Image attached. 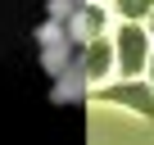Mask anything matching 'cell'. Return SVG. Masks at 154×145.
I'll list each match as a JSON object with an SVG mask.
<instances>
[{"label": "cell", "mask_w": 154, "mask_h": 145, "mask_svg": "<svg viewBox=\"0 0 154 145\" xmlns=\"http://www.w3.org/2000/svg\"><path fill=\"white\" fill-rule=\"evenodd\" d=\"M113 59H118V77H145V63H149V27L122 18L113 27Z\"/></svg>", "instance_id": "cell-2"}, {"label": "cell", "mask_w": 154, "mask_h": 145, "mask_svg": "<svg viewBox=\"0 0 154 145\" xmlns=\"http://www.w3.org/2000/svg\"><path fill=\"white\" fill-rule=\"evenodd\" d=\"M145 23H149V36H154V9H149V18H145Z\"/></svg>", "instance_id": "cell-11"}, {"label": "cell", "mask_w": 154, "mask_h": 145, "mask_svg": "<svg viewBox=\"0 0 154 145\" xmlns=\"http://www.w3.org/2000/svg\"><path fill=\"white\" fill-rule=\"evenodd\" d=\"M100 5H113V0H100Z\"/></svg>", "instance_id": "cell-12"}, {"label": "cell", "mask_w": 154, "mask_h": 145, "mask_svg": "<svg viewBox=\"0 0 154 145\" xmlns=\"http://www.w3.org/2000/svg\"><path fill=\"white\" fill-rule=\"evenodd\" d=\"M86 95H91V82H86V72H82V59H77V63H68L59 77H54L50 100L54 104H77V100H86Z\"/></svg>", "instance_id": "cell-5"}, {"label": "cell", "mask_w": 154, "mask_h": 145, "mask_svg": "<svg viewBox=\"0 0 154 145\" xmlns=\"http://www.w3.org/2000/svg\"><path fill=\"white\" fill-rule=\"evenodd\" d=\"M63 27H68V36H72L77 45H86V41H95V36L109 32V9L100 5V0H86V5H77V9L63 18Z\"/></svg>", "instance_id": "cell-3"}, {"label": "cell", "mask_w": 154, "mask_h": 145, "mask_svg": "<svg viewBox=\"0 0 154 145\" xmlns=\"http://www.w3.org/2000/svg\"><path fill=\"white\" fill-rule=\"evenodd\" d=\"M86 100L131 109L136 118H154V86H149L145 77H118V82H100V86H91V95H86Z\"/></svg>", "instance_id": "cell-1"}, {"label": "cell", "mask_w": 154, "mask_h": 145, "mask_svg": "<svg viewBox=\"0 0 154 145\" xmlns=\"http://www.w3.org/2000/svg\"><path fill=\"white\" fill-rule=\"evenodd\" d=\"M82 5H86V0H82Z\"/></svg>", "instance_id": "cell-13"}, {"label": "cell", "mask_w": 154, "mask_h": 145, "mask_svg": "<svg viewBox=\"0 0 154 145\" xmlns=\"http://www.w3.org/2000/svg\"><path fill=\"white\" fill-rule=\"evenodd\" d=\"M113 9H118V18H131V23H140V18H149L154 0H113Z\"/></svg>", "instance_id": "cell-7"}, {"label": "cell", "mask_w": 154, "mask_h": 145, "mask_svg": "<svg viewBox=\"0 0 154 145\" xmlns=\"http://www.w3.org/2000/svg\"><path fill=\"white\" fill-rule=\"evenodd\" d=\"M82 59V45L77 41H54V45H41V72H50V77H59V72L68 63Z\"/></svg>", "instance_id": "cell-6"}, {"label": "cell", "mask_w": 154, "mask_h": 145, "mask_svg": "<svg viewBox=\"0 0 154 145\" xmlns=\"http://www.w3.org/2000/svg\"><path fill=\"white\" fill-rule=\"evenodd\" d=\"M82 72H86V82H91V86L109 82L113 72H118V59H113V36H109V32L82 45Z\"/></svg>", "instance_id": "cell-4"}, {"label": "cell", "mask_w": 154, "mask_h": 145, "mask_svg": "<svg viewBox=\"0 0 154 145\" xmlns=\"http://www.w3.org/2000/svg\"><path fill=\"white\" fill-rule=\"evenodd\" d=\"M145 72H149V77H145V82L154 86V50H149V63H145Z\"/></svg>", "instance_id": "cell-10"}, {"label": "cell", "mask_w": 154, "mask_h": 145, "mask_svg": "<svg viewBox=\"0 0 154 145\" xmlns=\"http://www.w3.org/2000/svg\"><path fill=\"white\" fill-rule=\"evenodd\" d=\"M54 41H72V36H68V27H63L59 18H45V23L36 27V45H54Z\"/></svg>", "instance_id": "cell-8"}, {"label": "cell", "mask_w": 154, "mask_h": 145, "mask_svg": "<svg viewBox=\"0 0 154 145\" xmlns=\"http://www.w3.org/2000/svg\"><path fill=\"white\" fill-rule=\"evenodd\" d=\"M77 5H82V0H45V18H59V23H63Z\"/></svg>", "instance_id": "cell-9"}]
</instances>
